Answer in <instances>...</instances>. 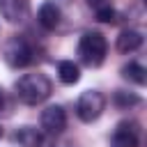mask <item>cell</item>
<instances>
[{
    "label": "cell",
    "instance_id": "7a4b0ae2",
    "mask_svg": "<svg viewBox=\"0 0 147 147\" xmlns=\"http://www.w3.org/2000/svg\"><path fill=\"white\" fill-rule=\"evenodd\" d=\"M78 55L87 67H99L103 64L108 55V41L101 32H85L78 41Z\"/></svg>",
    "mask_w": 147,
    "mask_h": 147
},
{
    "label": "cell",
    "instance_id": "30bf717a",
    "mask_svg": "<svg viewBox=\"0 0 147 147\" xmlns=\"http://www.w3.org/2000/svg\"><path fill=\"white\" fill-rule=\"evenodd\" d=\"M117 51L119 53H133V51H138L140 46H142V34L138 32V30H122L119 32V37H117Z\"/></svg>",
    "mask_w": 147,
    "mask_h": 147
},
{
    "label": "cell",
    "instance_id": "ba28073f",
    "mask_svg": "<svg viewBox=\"0 0 147 147\" xmlns=\"http://www.w3.org/2000/svg\"><path fill=\"white\" fill-rule=\"evenodd\" d=\"M14 142H18L21 147H48V140L32 126H21L14 131Z\"/></svg>",
    "mask_w": 147,
    "mask_h": 147
},
{
    "label": "cell",
    "instance_id": "5b68a950",
    "mask_svg": "<svg viewBox=\"0 0 147 147\" xmlns=\"http://www.w3.org/2000/svg\"><path fill=\"white\" fill-rule=\"evenodd\" d=\"M110 147H140V126L136 122H119L115 133H113V140H110Z\"/></svg>",
    "mask_w": 147,
    "mask_h": 147
},
{
    "label": "cell",
    "instance_id": "8fae6325",
    "mask_svg": "<svg viewBox=\"0 0 147 147\" xmlns=\"http://www.w3.org/2000/svg\"><path fill=\"white\" fill-rule=\"evenodd\" d=\"M87 5L94 9L96 18L101 23H115V7L113 0H87Z\"/></svg>",
    "mask_w": 147,
    "mask_h": 147
},
{
    "label": "cell",
    "instance_id": "8992f818",
    "mask_svg": "<svg viewBox=\"0 0 147 147\" xmlns=\"http://www.w3.org/2000/svg\"><path fill=\"white\" fill-rule=\"evenodd\" d=\"M39 122H41V129L46 133L57 136V133H62L67 129V113H64L62 106H48V108L41 110Z\"/></svg>",
    "mask_w": 147,
    "mask_h": 147
},
{
    "label": "cell",
    "instance_id": "2e32d148",
    "mask_svg": "<svg viewBox=\"0 0 147 147\" xmlns=\"http://www.w3.org/2000/svg\"><path fill=\"white\" fill-rule=\"evenodd\" d=\"M0 138H2V126H0Z\"/></svg>",
    "mask_w": 147,
    "mask_h": 147
},
{
    "label": "cell",
    "instance_id": "277c9868",
    "mask_svg": "<svg viewBox=\"0 0 147 147\" xmlns=\"http://www.w3.org/2000/svg\"><path fill=\"white\" fill-rule=\"evenodd\" d=\"M103 110H106V96L101 92H96V90L83 92L78 96V101H76V115H78L80 122H87L90 124V122L99 119Z\"/></svg>",
    "mask_w": 147,
    "mask_h": 147
},
{
    "label": "cell",
    "instance_id": "6da1fadb",
    "mask_svg": "<svg viewBox=\"0 0 147 147\" xmlns=\"http://www.w3.org/2000/svg\"><path fill=\"white\" fill-rule=\"evenodd\" d=\"M53 92V83L46 74H25L16 80V96L28 103V106H37L44 103Z\"/></svg>",
    "mask_w": 147,
    "mask_h": 147
},
{
    "label": "cell",
    "instance_id": "3957f363",
    "mask_svg": "<svg viewBox=\"0 0 147 147\" xmlns=\"http://www.w3.org/2000/svg\"><path fill=\"white\" fill-rule=\"evenodd\" d=\"M2 57H5V62H7L9 67L21 69V67H28V64L32 62V48H30V44H28L25 37L14 34V37H9V39L5 41V46H2Z\"/></svg>",
    "mask_w": 147,
    "mask_h": 147
},
{
    "label": "cell",
    "instance_id": "7c38bea8",
    "mask_svg": "<svg viewBox=\"0 0 147 147\" xmlns=\"http://www.w3.org/2000/svg\"><path fill=\"white\" fill-rule=\"evenodd\" d=\"M57 76H60V80H62L64 85H74V83L80 80V69H78V64H74L71 60H62V62L57 64Z\"/></svg>",
    "mask_w": 147,
    "mask_h": 147
},
{
    "label": "cell",
    "instance_id": "52a82bcc",
    "mask_svg": "<svg viewBox=\"0 0 147 147\" xmlns=\"http://www.w3.org/2000/svg\"><path fill=\"white\" fill-rule=\"evenodd\" d=\"M0 14L9 23H23L30 14V2L28 0H0Z\"/></svg>",
    "mask_w": 147,
    "mask_h": 147
},
{
    "label": "cell",
    "instance_id": "4fadbf2b",
    "mask_svg": "<svg viewBox=\"0 0 147 147\" xmlns=\"http://www.w3.org/2000/svg\"><path fill=\"white\" fill-rule=\"evenodd\" d=\"M145 74H147V71H145V67H142L140 62H129V64L122 67V76H124L126 80L136 83V85H145V80H147Z\"/></svg>",
    "mask_w": 147,
    "mask_h": 147
},
{
    "label": "cell",
    "instance_id": "9c48e42d",
    "mask_svg": "<svg viewBox=\"0 0 147 147\" xmlns=\"http://www.w3.org/2000/svg\"><path fill=\"white\" fill-rule=\"evenodd\" d=\"M37 21L44 30H55L60 25V7L53 0H46L37 11Z\"/></svg>",
    "mask_w": 147,
    "mask_h": 147
},
{
    "label": "cell",
    "instance_id": "9a60e30c",
    "mask_svg": "<svg viewBox=\"0 0 147 147\" xmlns=\"http://www.w3.org/2000/svg\"><path fill=\"white\" fill-rule=\"evenodd\" d=\"M5 108V92H2V87H0V110Z\"/></svg>",
    "mask_w": 147,
    "mask_h": 147
},
{
    "label": "cell",
    "instance_id": "5bb4252c",
    "mask_svg": "<svg viewBox=\"0 0 147 147\" xmlns=\"http://www.w3.org/2000/svg\"><path fill=\"white\" fill-rule=\"evenodd\" d=\"M115 103L122 106V108H129V106H136L140 103V99L136 94H124V92H115Z\"/></svg>",
    "mask_w": 147,
    "mask_h": 147
}]
</instances>
